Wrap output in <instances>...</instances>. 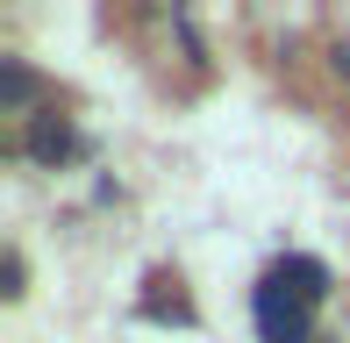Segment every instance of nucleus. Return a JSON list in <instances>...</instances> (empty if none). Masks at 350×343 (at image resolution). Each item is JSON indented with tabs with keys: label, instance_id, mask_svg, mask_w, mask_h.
I'll return each mask as SVG.
<instances>
[{
	"label": "nucleus",
	"instance_id": "obj_1",
	"mask_svg": "<svg viewBox=\"0 0 350 343\" xmlns=\"http://www.w3.org/2000/svg\"><path fill=\"white\" fill-rule=\"evenodd\" d=\"M308 329H314V307L293 301V293H279L272 279H265L258 286V336L265 343H314Z\"/></svg>",
	"mask_w": 350,
	"mask_h": 343
},
{
	"label": "nucleus",
	"instance_id": "obj_2",
	"mask_svg": "<svg viewBox=\"0 0 350 343\" xmlns=\"http://www.w3.org/2000/svg\"><path fill=\"white\" fill-rule=\"evenodd\" d=\"M265 279H272L279 293H293V301H308V307H322V293H329V264L322 258H279Z\"/></svg>",
	"mask_w": 350,
	"mask_h": 343
},
{
	"label": "nucleus",
	"instance_id": "obj_3",
	"mask_svg": "<svg viewBox=\"0 0 350 343\" xmlns=\"http://www.w3.org/2000/svg\"><path fill=\"white\" fill-rule=\"evenodd\" d=\"M72 150H79V136H72L65 115H36L29 122V158L36 165H57V158H72Z\"/></svg>",
	"mask_w": 350,
	"mask_h": 343
},
{
	"label": "nucleus",
	"instance_id": "obj_4",
	"mask_svg": "<svg viewBox=\"0 0 350 343\" xmlns=\"http://www.w3.org/2000/svg\"><path fill=\"white\" fill-rule=\"evenodd\" d=\"M143 315H150V322H193V301L179 293V279L157 272V279H150V293H143Z\"/></svg>",
	"mask_w": 350,
	"mask_h": 343
},
{
	"label": "nucleus",
	"instance_id": "obj_5",
	"mask_svg": "<svg viewBox=\"0 0 350 343\" xmlns=\"http://www.w3.org/2000/svg\"><path fill=\"white\" fill-rule=\"evenodd\" d=\"M29 93H36V79H29L22 65H0V100H8V107H22Z\"/></svg>",
	"mask_w": 350,
	"mask_h": 343
},
{
	"label": "nucleus",
	"instance_id": "obj_6",
	"mask_svg": "<svg viewBox=\"0 0 350 343\" xmlns=\"http://www.w3.org/2000/svg\"><path fill=\"white\" fill-rule=\"evenodd\" d=\"M22 279H29L22 251H8V264H0V293H8V301H22Z\"/></svg>",
	"mask_w": 350,
	"mask_h": 343
}]
</instances>
